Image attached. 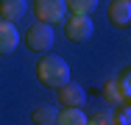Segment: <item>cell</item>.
I'll return each mask as SVG.
<instances>
[{
    "mask_svg": "<svg viewBox=\"0 0 131 125\" xmlns=\"http://www.w3.org/2000/svg\"><path fill=\"white\" fill-rule=\"evenodd\" d=\"M36 78H39L45 86L59 89L61 83L70 81V64H67L61 56H45V58H39V64H36Z\"/></svg>",
    "mask_w": 131,
    "mask_h": 125,
    "instance_id": "obj_1",
    "label": "cell"
},
{
    "mask_svg": "<svg viewBox=\"0 0 131 125\" xmlns=\"http://www.w3.org/2000/svg\"><path fill=\"white\" fill-rule=\"evenodd\" d=\"M56 42V33H53V25L48 22H34L31 28L25 31V45L36 53H48Z\"/></svg>",
    "mask_w": 131,
    "mask_h": 125,
    "instance_id": "obj_2",
    "label": "cell"
},
{
    "mask_svg": "<svg viewBox=\"0 0 131 125\" xmlns=\"http://www.w3.org/2000/svg\"><path fill=\"white\" fill-rule=\"evenodd\" d=\"M92 31H95V25H92L89 14H70V17H64V36L70 42H86V39H92Z\"/></svg>",
    "mask_w": 131,
    "mask_h": 125,
    "instance_id": "obj_3",
    "label": "cell"
},
{
    "mask_svg": "<svg viewBox=\"0 0 131 125\" xmlns=\"http://www.w3.org/2000/svg\"><path fill=\"white\" fill-rule=\"evenodd\" d=\"M34 11H36V17H39V22L56 25V22H64V17H67V3H64V0H34Z\"/></svg>",
    "mask_w": 131,
    "mask_h": 125,
    "instance_id": "obj_4",
    "label": "cell"
},
{
    "mask_svg": "<svg viewBox=\"0 0 131 125\" xmlns=\"http://www.w3.org/2000/svg\"><path fill=\"white\" fill-rule=\"evenodd\" d=\"M56 97H59V103H61L64 108H84L86 92H84V86H78L75 81H67V83H61V86L56 89Z\"/></svg>",
    "mask_w": 131,
    "mask_h": 125,
    "instance_id": "obj_5",
    "label": "cell"
},
{
    "mask_svg": "<svg viewBox=\"0 0 131 125\" xmlns=\"http://www.w3.org/2000/svg\"><path fill=\"white\" fill-rule=\"evenodd\" d=\"M17 45H20V31H17V25L0 20V56L14 53Z\"/></svg>",
    "mask_w": 131,
    "mask_h": 125,
    "instance_id": "obj_6",
    "label": "cell"
},
{
    "mask_svg": "<svg viewBox=\"0 0 131 125\" xmlns=\"http://www.w3.org/2000/svg\"><path fill=\"white\" fill-rule=\"evenodd\" d=\"M109 20H112V25H117V28H128V22H131V3L128 0H112V6H109Z\"/></svg>",
    "mask_w": 131,
    "mask_h": 125,
    "instance_id": "obj_7",
    "label": "cell"
},
{
    "mask_svg": "<svg viewBox=\"0 0 131 125\" xmlns=\"http://www.w3.org/2000/svg\"><path fill=\"white\" fill-rule=\"evenodd\" d=\"M25 0H0V17L6 22H17L25 17Z\"/></svg>",
    "mask_w": 131,
    "mask_h": 125,
    "instance_id": "obj_8",
    "label": "cell"
},
{
    "mask_svg": "<svg viewBox=\"0 0 131 125\" xmlns=\"http://www.w3.org/2000/svg\"><path fill=\"white\" fill-rule=\"evenodd\" d=\"M86 114L81 111V108H64V111H59V117H56V125H86Z\"/></svg>",
    "mask_w": 131,
    "mask_h": 125,
    "instance_id": "obj_9",
    "label": "cell"
},
{
    "mask_svg": "<svg viewBox=\"0 0 131 125\" xmlns=\"http://www.w3.org/2000/svg\"><path fill=\"white\" fill-rule=\"evenodd\" d=\"M103 97H106V103H112V106H128L114 78H112V81H106V86H103Z\"/></svg>",
    "mask_w": 131,
    "mask_h": 125,
    "instance_id": "obj_10",
    "label": "cell"
},
{
    "mask_svg": "<svg viewBox=\"0 0 131 125\" xmlns=\"http://www.w3.org/2000/svg\"><path fill=\"white\" fill-rule=\"evenodd\" d=\"M56 117H59V111H56L53 106H39V108H34V122L36 125H56Z\"/></svg>",
    "mask_w": 131,
    "mask_h": 125,
    "instance_id": "obj_11",
    "label": "cell"
},
{
    "mask_svg": "<svg viewBox=\"0 0 131 125\" xmlns=\"http://www.w3.org/2000/svg\"><path fill=\"white\" fill-rule=\"evenodd\" d=\"M67 3V11L70 14H92L98 0H64Z\"/></svg>",
    "mask_w": 131,
    "mask_h": 125,
    "instance_id": "obj_12",
    "label": "cell"
},
{
    "mask_svg": "<svg viewBox=\"0 0 131 125\" xmlns=\"http://www.w3.org/2000/svg\"><path fill=\"white\" fill-rule=\"evenodd\" d=\"M86 125H117L114 111H98V114H92V120H86Z\"/></svg>",
    "mask_w": 131,
    "mask_h": 125,
    "instance_id": "obj_13",
    "label": "cell"
},
{
    "mask_svg": "<svg viewBox=\"0 0 131 125\" xmlns=\"http://www.w3.org/2000/svg\"><path fill=\"white\" fill-rule=\"evenodd\" d=\"M117 86H120V92H123V97H126V103H128V97H131V78H128V72H123V75H120V81H117Z\"/></svg>",
    "mask_w": 131,
    "mask_h": 125,
    "instance_id": "obj_14",
    "label": "cell"
},
{
    "mask_svg": "<svg viewBox=\"0 0 131 125\" xmlns=\"http://www.w3.org/2000/svg\"><path fill=\"white\" fill-rule=\"evenodd\" d=\"M114 122H117V125H131V114H128V106H123L120 111H114Z\"/></svg>",
    "mask_w": 131,
    "mask_h": 125,
    "instance_id": "obj_15",
    "label": "cell"
}]
</instances>
